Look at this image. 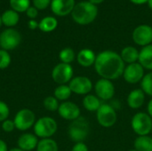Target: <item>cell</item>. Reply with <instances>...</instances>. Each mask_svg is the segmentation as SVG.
<instances>
[{"instance_id": "cell-1", "label": "cell", "mask_w": 152, "mask_h": 151, "mask_svg": "<svg viewBox=\"0 0 152 151\" xmlns=\"http://www.w3.org/2000/svg\"><path fill=\"white\" fill-rule=\"evenodd\" d=\"M94 66L102 78L110 81L123 76L126 68L120 54L110 50L103 51L97 54Z\"/></svg>"}, {"instance_id": "cell-2", "label": "cell", "mask_w": 152, "mask_h": 151, "mask_svg": "<svg viewBox=\"0 0 152 151\" xmlns=\"http://www.w3.org/2000/svg\"><path fill=\"white\" fill-rule=\"evenodd\" d=\"M98 8L89 1H82L76 4L71 16L75 22L80 25H87L92 23L97 17Z\"/></svg>"}, {"instance_id": "cell-3", "label": "cell", "mask_w": 152, "mask_h": 151, "mask_svg": "<svg viewBox=\"0 0 152 151\" xmlns=\"http://www.w3.org/2000/svg\"><path fill=\"white\" fill-rule=\"evenodd\" d=\"M90 131V125L86 118L84 117H79L78 118L73 120L69 125L68 133L70 140L76 143L84 142L87 138Z\"/></svg>"}, {"instance_id": "cell-4", "label": "cell", "mask_w": 152, "mask_h": 151, "mask_svg": "<svg viewBox=\"0 0 152 151\" xmlns=\"http://www.w3.org/2000/svg\"><path fill=\"white\" fill-rule=\"evenodd\" d=\"M33 128L37 137L41 139H47L55 134L58 129V125L53 117H43L36 121Z\"/></svg>"}, {"instance_id": "cell-5", "label": "cell", "mask_w": 152, "mask_h": 151, "mask_svg": "<svg viewBox=\"0 0 152 151\" xmlns=\"http://www.w3.org/2000/svg\"><path fill=\"white\" fill-rule=\"evenodd\" d=\"M131 125L137 135H148L152 131V118L148 113L138 112L133 117Z\"/></svg>"}, {"instance_id": "cell-6", "label": "cell", "mask_w": 152, "mask_h": 151, "mask_svg": "<svg viewBox=\"0 0 152 151\" xmlns=\"http://www.w3.org/2000/svg\"><path fill=\"white\" fill-rule=\"evenodd\" d=\"M96 118L99 125L102 127H111L117 123V111L110 104H102L96 111Z\"/></svg>"}, {"instance_id": "cell-7", "label": "cell", "mask_w": 152, "mask_h": 151, "mask_svg": "<svg viewBox=\"0 0 152 151\" xmlns=\"http://www.w3.org/2000/svg\"><path fill=\"white\" fill-rule=\"evenodd\" d=\"M35 113L28 109H22L19 110L13 119L15 128L19 131H27L28 129L34 126L36 123Z\"/></svg>"}, {"instance_id": "cell-8", "label": "cell", "mask_w": 152, "mask_h": 151, "mask_svg": "<svg viewBox=\"0 0 152 151\" xmlns=\"http://www.w3.org/2000/svg\"><path fill=\"white\" fill-rule=\"evenodd\" d=\"M21 36L14 28H9L4 29L0 34V47L3 50L10 51L13 50L20 44Z\"/></svg>"}, {"instance_id": "cell-9", "label": "cell", "mask_w": 152, "mask_h": 151, "mask_svg": "<svg viewBox=\"0 0 152 151\" xmlns=\"http://www.w3.org/2000/svg\"><path fill=\"white\" fill-rule=\"evenodd\" d=\"M73 74L74 70L70 64L61 62L53 68L52 71V78L59 85H66L73 78Z\"/></svg>"}, {"instance_id": "cell-10", "label": "cell", "mask_w": 152, "mask_h": 151, "mask_svg": "<svg viewBox=\"0 0 152 151\" xmlns=\"http://www.w3.org/2000/svg\"><path fill=\"white\" fill-rule=\"evenodd\" d=\"M69 86L72 93L78 95H87L93 89V83L91 79L85 76H78L73 77L69 83Z\"/></svg>"}, {"instance_id": "cell-11", "label": "cell", "mask_w": 152, "mask_h": 151, "mask_svg": "<svg viewBox=\"0 0 152 151\" xmlns=\"http://www.w3.org/2000/svg\"><path fill=\"white\" fill-rule=\"evenodd\" d=\"M144 76V68L139 62L128 64L125 68L123 73V77L126 80V82L131 85L142 82Z\"/></svg>"}, {"instance_id": "cell-12", "label": "cell", "mask_w": 152, "mask_h": 151, "mask_svg": "<svg viewBox=\"0 0 152 151\" xmlns=\"http://www.w3.org/2000/svg\"><path fill=\"white\" fill-rule=\"evenodd\" d=\"M96 96L100 100L110 101L115 94V86L110 80L101 78L99 79L94 86Z\"/></svg>"}, {"instance_id": "cell-13", "label": "cell", "mask_w": 152, "mask_h": 151, "mask_svg": "<svg viewBox=\"0 0 152 151\" xmlns=\"http://www.w3.org/2000/svg\"><path fill=\"white\" fill-rule=\"evenodd\" d=\"M134 42L141 46H146L152 42V27L149 25H140L136 27L133 32Z\"/></svg>"}, {"instance_id": "cell-14", "label": "cell", "mask_w": 152, "mask_h": 151, "mask_svg": "<svg viewBox=\"0 0 152 151\" xmlns=\"http://www.w3.org/2000/svg\"><path fill=\"white\" fill-rule=\"evenodd\" d=\"M58 113L63 119L73 121L80 117V109L76 103L66 101L60 104Z\"/></svg>"}, {"instance_id": "cell-15", "label": "cell", "mask_w": 152, "mask_h": 151, "mask_svg": "<svg viewBox=\"0 0 152 151\" xmlns=\"http://www.w3.org/2000/svg\"><path fill=\"white\" fill-rule=\"evenodd\" d=\"M75 5V0H52L51 2V9L58 16H66L71 13Z\"/></svg>"}, {"instance_id": "cell-16", "label": "cell", "mask_w": 152, "mask_h": 151, "mask_svg": "<svg viewBox=\"0 0 152 151\" xmlns=\"http://www.w3.org/2000/svg\"><path fill=\"white\" fill-rule=\"evenodd\" d=\"M37 137L35 134L32 133H23L21 134L17 142L18 148L24 151H32L37 149V146L38 144Z\"/></svg>"}, {"instance_id": "cell-17", "label": "cell", "mask_w": 152, "mask_h": 151, "mask_svg": "<svg viewBox=\"0 0 152 151\" xmlns=\"http://www.w3.org/2000/svg\"><path fill=\"white\" fill-rule=\"evenodd\" d=\"M127 104L133 109H140L145 101V93L142 89H134L131 91L127 96Z\"/></svg>"}, {"instance_id": "cell-18", "label": "cell", "mask_w": 152, "mask_h": 151, "mask_svg": "<svg viewBox=\"0 0 152 151\" xmlns=\"http://www.w3.org/2000/svg\"><path fill=\"white\" fill-rule=\"evenodd\" d=\"M95 60H96L95 53H94L93 50L88 49V48L80 50L77 56V61L78 64L84 68H89L94 65Z\"/></svg>"}, {"instance_id": "cell-19", "label": "cell", "mask_w": 152, "mask_h": 151, "mask_svg": "<svg viewBox=\"0 0 152 151\" xmlns=\"http://www.w3.org/2000/svg\"><path fill=\"white\" fill-rule=\"evenodd\" d=\"M138 62L144 68V69L152 71V44L144 46L140 51Z\"/></svg>"}, {"instance_id": "cell-20", "label": "cell", "mask_w": 152, "mask_h": 151, "mask_svg": "<svg viewBox=\"0 0 152 151\" xmlns=\"http://www.w3.org/2000/svg\"><path fill=\"white\" fill-rule=\"evenodd\" d=\"M139 53L140 52L134 46H126L124 49H122L120 56L124 62L132 64L135 63L139 60Z\"/></svg>"}, {"instance_id": "cell-21", "label": "cell", "mask_w": 152, "mask_h": 151, "mask_svg": "<svg viewBox=\"0 0 152 151\" xmlns=\"http://www.w3.org/2000/svg\"><path fill=\"white\" fill-rule=\"evenodd\" d=\"M102 102L101 100L94 94H87L83 99V106L84 108L90 112H94L99 109Z\"/></svg>"}, {"instance_id": "cell-22", "label": "cell", "mask_w": 152, "mask_h": 151, "mask_svg": "<svg viewBox=\"0 0 152 151\" xmlns=\"http://www.w3.org/2000/svg\"><path fill=\"white\" fill-rule=\"evenodd\" d=\"M19 13L15 11L12 10H7L3 12L1 15V20H2V24L8 28H12L19 22Z\"/></svg>"}, {"instance_id": "cell-23", "label": "cell", "mask_w": 152, "mask_h": 151, "mask_svg": "<svg viewBox=\"0 0 152 151\" xmlns=\"http://www.w3.org/2000/svg\"><path fill=\"white\" fill-rule=\"evenodd\" d=\"M134 150L137 151H152V137L138 136L134 141Z\"/></svg>"}, {"instance_id": "cell-24", "label": "cell", "mask_w": 152, "mask_h": 151, "mask_svg": "<svg viewBox=\"0 0 152 151\" xmlns=\"http://www.w3.org/2000/svg\"><path fill=\"white\" fill-rule=\"evenodd\" d=\"M58 26V21L54 17L47 16L41 20L38 23V28L43 32H52Z\"/></svg>"}, {"instance_id": "cell-25", "label": "cell", "mask_w": 152, "mask_h": 151, "mask_svg": "<svg viewBox=\"0 0 152 151\" xmlns=\"http://www.w3.org/2000/svg\"><path fill=\"white\" fill-rule=\"evenodd\" d=\"M37 151H59L57 142L52 138L41 139L37 146Z\"/></svg>"}, {"instance_id": "cell-26", "label": "cell", "mask_w": 152, "mask_h": 151, "mask_svg": "<svg viewBox=\"0 0 152 151\" xmlns=\"http://www.w3.org/2000/svg\"><path fill=\"white\" fill-rule=\"evenodd\" d=\"M71 90L69 88V85H60L59 86H57L54 90V97L58 100V101H66L67 100L69 99V97L71 96Z\"/></svg>"}, {"instance_id": "cell-27", "label": "cell", "mask_w": 152, "mask_h": 151, "mask_svg": "<svg viewBox=\"0 0 152 151\" xmlns=\"http://www.w3.org/2000/svg\"><path fill=\"white\" fill-rule=\"evenodd\" d=\"M59 58L62 63L70 64L76 59V53L74 50L70 47H66L62 49L59 53Z\"/></svg>"}, {"instance_id": "cell-28", "label": "cell", "mask_w": 152, "mask_h": 151, "mask_svg": "<svg viewBox=\"0 0 152 151\" xmlns=\"http://www.w3.org/2000/svg\"><path fill=\"white\" fill-rule=\"evenodd\" d=\"M12 9L17 12H23L28 10L30 5L29 0H10Z\"/></svg>"}, {"instance_id": "cell-29", "label": "cell", "mask_w": 152, "mask_h": 151, "mask_svg": "<svg viewBox=\"0 0 152 151\" xmlns=\"http://www.w3.org/2000/svg\"><path fill=\"white\" fill-rule=\"evenodd\" d=\"M141 86L145 94L152 97V71L145 74L141 82Z\"/></svg>"}, {"instance_id": "cell-30", "label": "cell", "mask_w": 152, "mask_h": 151, "mask_svg": "<svg viewBox=\"0 0 152 151\" xmlns=\"http://www.w3.org/2000/svg\"><path fill=\"white\" fill-rule=\"evenodd\" d=\"M44 107L48 111H58L59 109V101L54 96H48L44 100Z\"/></svg>"}, {"instance_id": "cell-31", "label": "cell", "mask_w": 152, "mask_h": 151, "mask_svg": "<svg viewBox=\"0 0 152 151\" xmlns=\"http://www.w3.org/2000/svg\"><path fill=\"white\" fill-rule=\"evenodd\" d=\"M11 63V56L5 50H0V69H4L9 67Z\"/></svg>"}, {"instance_id": "cell-32", "label": "cell", "mask_w": 152, "mask_h": 151, "mask_svg": "<svg viewBox=\"0 0 152 151\" xmlns=\"http://www.w3.org/2000/svg\"><path fill=\"white\" fill-rule=\"evenodd\" d=\"M9 115L10 109L8 105L3 101H0V122H4V120H6Z\"/></svg>"}, {"instance_id": "cell-33", "label": "cell", "mask_w": 152, "mask_h": 151, "mask_svg": "<svg viewBox=\"0 0 152 151\" xmlns=\"http://www.w3.org/2000/svg\"><path fill=\"white\" fill-rule=\"evenodd\" d=\"M2 129L5 133H12L15 128L14 122L10 119H6L4 122H2Z\"/></svg>"}, {"instance_id": "cell-34", "label": "cell", "mask_w": 152, "mask_h": 151, "mask_svg": "<svg viewBox=\"0 0 152 151\" xmlns=\"http://www.w3.org/2000/svg\"><path fill=\"white\" fill-rule=\"evenodd\" d=\"M52 0H33L34 7H36L37 10H44L51 4Z\"/></svg>"}, {"instance_id": "cell-35", "label": "cell", "mask_w": 152, "mask_h": 151, "mask_svg": "<svg viewBox=\"0 0 152 151\" xmlns=\"http://www.w3.org/2000/svg\"><path fill=\"white\" fill-rule=\"evenodd\" d=\"M26 13H27V16L28 18H30V20H34L37 14H38V12H37V9L34 6H29L28 8V10L26 11Z\"/></svg>"}, {"instance_id": "cell-36", "label": "cell", "mask_w": 152, "mask_h": 151, "mask_svg": "<svg viewBox=\"0 0 152 151\" xmlns=\"http://www.w3.org/2000/svg\"><path fill=\"white\" fill-rule=\"evenodd\" d=\"M71 151H89L87 145L84 142H77L73 147Z\"/></svg>"}, {"instance_id": "cell-37", "label": "cell", "mask_w": 152, "mask_h": 151, "mask_svg": "<svg viewBox=\"0 0 152 151\" xmlns=\"http://www.w3.org/2000/svg\"><path fill=\"white\" fill-rule=\"evenodd\" d=\"M28 26L30 29H36L38 28V23L35 20H29L28 22Z\"/></svg>"}, {"instance_id": "cell-38", "label": "cell", "mask_w": 152, "mask_h": 151, "mask_svg": "<svg viewBox=\"0 0 152 151\" xmlns=\"http://www.w3.org/2000/svg\"><path fill=\"white\" fill-rule=\"evenodd\" d=\"M0 151H8V148L4 141L0 139Z\"/></svg>"}, {"instance_id": "cell-39", "label": "cell", "mask_w": 152, "mask_h": 151, "mask_svg": "<svg viewBox=\"0 0 152 151\" xmlns=\"http://www.w3.org/2000/svg\"><path fill=\"white\" fill-rule=\"evenodd\" d=\"M147 109H148V114L150 115V117L152 118V99L149 101V103H148Z\"/></svg>"}, {"instance_id": "cell-40", "label": "cell", "mask_w": 152, "mask_h": 151, "mask_svg": "<svg viewBox=\"0 0 152 151\" xmlns=\"http://www.w3.org/2000/svg\"><path fill=\"white\" fill-rule=\"evenodd\" d=\"M134 4H143L145 3H148L149 0H130Z\"/></svg>"}, {"instance_id": "cell-41", "label": "cell", "mask_w": 152, "mask_h": 151, "mask_svg": "<svg viewBox=\"0 0 152 151\" xmlns=\"http://www.w3.org/2000/svg\"><path fill=\"white\" fill-rule=\"evenodd\" d=\"M90 3H92L93 4H101V3H102L104 0H88Z\"/></svg>"}, {"instance_id": "cell-42", "label": "cell", "mask_w": 152, "mask_h": 151, "mask_svg": "<svg viewBox=\"0 0 152 151\" xmlns=\"http://www.w3.org/2000/svg\"><path fill=\"white\" fill-rule=\"evenodd\" d=\"M8 151H24L22 150H20V149H19V148H13V149H11L10 150Z\"/></svg>"}, {"instance_id": "cell-43", "label": "cell", "mask_w": 152, "mask_h": 151, "mask_svg": "<svg viewBox=\"0 0 152 151\" xmlns=\"http://www.w3.org/2000/svg\"><path fill=\"white\" fill-rule=\"evenodd\" d=\"M148 5H149V7L152 10V0H149L148 1Z\"/></svg>"}, {"instance_id": "cell-44", "label": "cell", "mask_w": 152, "mask_h": 151, "mask_svg": "<svg viewBox=\"0 0 152 151\" xmlns=\"http://www.w3.org/2000/svg\"><path fill=\"white\" fill-rule=\"evenodd\" d=\"M1 25H2V20H1V16H0V28H1Z\"/></svg>"}, {"instance_id": "cell-45", "label": "cell", "mask_w": 152, "mask_h": 151, "mask_svg": "<svg viewBox=\"0 0 152 151\" xmlns=\"http://www.w3.org/2000/svg\"><path fill=\"white\" fill-rule=\"evenodd\" d=\"M129 151H137V150H129Z\"/></svg>"}]
</instances>
